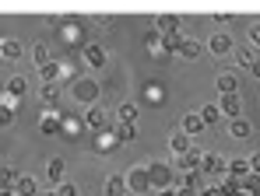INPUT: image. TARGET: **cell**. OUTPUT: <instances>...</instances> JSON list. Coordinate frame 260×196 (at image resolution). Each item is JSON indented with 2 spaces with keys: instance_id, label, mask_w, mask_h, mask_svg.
I'll return each instance as SVG.
<instances>
[{
  "instance_id": "cell-35",
  "label": "cell",
  "mask_w": 260,
  "mask_h": 196,
  "mask_svg": "<svg viewBox=\"0 0 260 196\" xmlns=\"http://www.w3.org/2000/svg\"><path fill=\"white\" fill-rule=\"evenodd\" d=\"M56 193H60V196H78V186H74V182H60Z\"/></svg>"
},
{
  "instance_id": "cell-37",
  "label": "cell",
  "mask_w": 260,
  "mask_h": 196,
  "mask_svg": "<svg viewBox=\"0 0 260 196\" xmlns=\"http://www.w3.org/2000/svg\"><path fill=\"white\" fill-rule=\"evenodd\" d=\"M250 172L260 175V151H257V154H250Z\"/></svg>"
},
{
  "instance_id": "cell-25",
  "label": "cell",
  "mask_w": 260,
  "mask_h": 196,
  "mask_svg": "<svg viewBox=\"0 0 260 196\" xmlns=\"http://www.w3.org/2000/svg\"><path fill=\"white\" fill-rule=\"evenodd\" d=\"M236 63L250 70V67L257 63V56H253V49H250V46H243V49H236Z\"/></svg>"
},
{
  "instance_id": "cell-5",
  "label": "cell",
  "mask_w": 260,
  "mask_h": 196,
  "mask_svg": "<svg viewBox=\"0 0 260 196\" xmlns=\"http://www.w3.org/2000/svg\"><path fill=\"white\" fill-rule=\"evenodd\" d=\"M236 46H232V39L225 35V32H218V35H211L208 39V53H215V56H229Z\"/></svg>"
},
{
  "instance_id": "cell-36",
  "label": "cell",
  "mask_w": 260,
  "mask_h": 196,
  "mask_svg": "<svg viewBox=\"0 0 260 196\" xmlns=\"http://www.w3.org/2000/svg\"><path fill=\"white\" fill-rule=\"evenodd\" d=\"M246 35H250V46L260 49V25H250V32H246Z\"/></svg>"
},
{
  "instance_id": "cell-20",
  "label": "cell",
  "mask_w": 260,
  "mask_h": 196,
  "mask_svg": "<svg viewBox=\"0 0 260 196\" xmlns=\"http://www.w3.org/2000/svg\"><path fill=\"white\" fill-rule=\"evenodd\" d=\"M4 91H7L11 98H21V95H28V81H25V77H11Z\"/></svg>"
},
{
  "instance_id": "cell-43",
  "label": "cell",
  "mask_w": 260,
  "mask_h": 196,
  "mask_svg": "<svg viewBox=\"0 0 260 196\" xmlns=\"http://www.w3.org/2000/svg\"><path fill=\"white\" fill-rule=\"evenodd\" d=\"M43 196H60V193H56V189H49V193H43Z\"/></svg>"
},
{
  "instance_id": "cell-4",
  "label": "cell",
  "mask_w": 260,
  "mask_h": 196,
  "mask_svg": "<svg viewBox=\"0 0 260 196\" xmlns=\"http://www.w3.org/2000/svg\"><path fill=\"white\" fill-rule=\"evenodd\" d=\"M201 172H204V175H225V172H229V161H225L221 154H204Z\"/></svg>"
},
{
  "instance_id": "cell-3",
  "label": "cell",
  "mask_w": 260,
  "mask_h": 196,
  "mask_svg": "<svg viewBox=\"0 0 260 196\" xmlns=\"http://www.w3.org/2000/svg\"><path fill=\"white\" fill-rule=\"evenodd\" d=\"M127 189H130V193H148V189H151V175H148V168H130Z\"/></svg>"
},
{
  "instance_id": "cell-24",
  "label": "cell",
  "mask_w": 260,
  "mask_h": 196,
  "mask_svg": "<svg viewBox=\"0 0 260 196\" xmlns=\"http://www.w3.org/2000/svg\"><path fill=\"white\" fill-rule=\"evenodd\" d=\"M123 189H127V179H120V175L106 179V196H123Z\"/></svg>"
},
{
  "instance_id": "cell-15",
  "label": "cell",
  "mask_w": 260,
  "mask_h": 196,
  "mask_svg": "<svg viewBox=\"0 0 260 196\" xmlns=\"http://www.w3.org/2000/svg\"><path fill=\"white\" fill-rule=\"evenodd\" d=\"M229 175L232 179H246L250 175V158H232L229 161Z\"/></svg>"
},
{
  "instance_id": "cell-29",
  "label": "cell",
  "mask_w": 260,
  "mask_h": 196,
  "mask_svg": "<svg viewBox=\"0 0 260 196\" xmlns=\"http://www.w3.org/2000/svg\"><path fill=\"white\" fill-rule=\"evenodd\" d=\"M14 182H18V172L14 168H0V189H14Z\"/></svg>"
},
{
  "instance_id": "cell-34",
  "label": "cell",
  "mask_w": 260,
  "mask_h": 196,
  "mask_svg": "<svg viewBox=\"0 0 260 196\" xmlns=\"http://www.w3.org/2000/svg\"><path fill=\"white\" fill-rule=\"evenodd\" d=\"M14 123V109L11 105H0V126H11Z\"/></svg>"
},
{
  "instance_id": "cell-21",
  "label": "cell",
  "mask_w": 260,
  "mask_h": 196,
  "mask_svg": "<svg viewBox=\"0 0 260 196\" xmlns=\"http://www.w3.org/2000/svg\"><path fill=\"white\" fill-rule=\"evenodd\" d=\"M218 189H221V196H239V193H243V179H232V175H225Z\"/></svg>"
},
{
  "instance_id": "cell-17",
  "label": "cell",
  "mask_w": 260,
  "mask_h": 196,
  "mask_svg": "<svg viewBox=\"0 0 260 196\" xmlns=\"http://www.w3.org/2000/svg\"><path fill=\"white\" fill-rule=\"evenodd\" d=\"M14 196H36V179H32V175H18Z\"/></svg>"
},
{
  "instance_id": "cell-33",
  "label": "cell",
  "mask_w": 260,
  "mask_h": 196,
  "mask_svg": "<svg viewBox=\"0 0 260 196\" xmlns=\"http://www.w3.org/2000/svg\"><path fill=\"white\" fill-rule=\"evenodd\" d=\"M144 46H148V49H162V35H158V32L151 28V32L144 35Z\"/></svg>"
},
{
  "instance_id": "cell-28",
  "label": "cell",
  "mask_w": 260,
  "mask_h": 196,
  "mask_svg": "<svg viewBox=\"0 0 260 196\" xmlns=\"http://www.w3.org/2000/svg\"><path fill=\"white\" fill-rule=\"evenodd\" d=\"M201 119H204V126L218 123V119H221V109H218V102H215V105H204V109H201Z\"/></svg>"
},
{
  "instance_id": "cell-6",
  "label": "cell",
  "mask_w": 260,
  "mask_h": 196,
  "mask_svg": "<svg viewBox=\"0 0 260 196\" xmlns=\"http://www.w3.org/2000/svg\"><path fill=\"white\" fill-rule=\"evenodd\" d=\"M183 28V18H173V14H162V18H155V32L158 35H173Z\"/></svg>"
},
{
  "instance_id": "cell-40",
  "label": "cell",
  "mask_w": 260,
  "mask_h": 196,
  "mask_svg": "<svg viewBox=\"0 0 260 196\" xmlns=\"http://www.w3.org/2000/svg\"><path fill=\"white\" fill-rule=\"evenodd\" d=\"M179 196H201L197 189H179Z\"/></svg>"
},
{
  "instance_id": "cell-10",
  "label": "cell",
  "mask_w": 260,
  "mask_h": 196,
  "mask_svg": "<svg viewBox=\"0 0 260 196\" xmlns=\"http://www.w3.org/2000/svg\"><path fill=\"white\" fill-rule=\"evenodd\" d=\"M218 95H236V91H239V77H236V74H229V70H225V74H218Z\"/></svg>"
},
{
  "instance_id": "cell-16",
  "label": "cell",
  "mask_w": 260,
  "mask_h": 196,
  "mask_svg": "<svg viewBox=\"0 0 260 196\" xmlns=\"http://www.w3.org/2000/svg\"><path fill=\"white\" fill-rule=\"evenodd\" d=\"M169 151H176V154H179V158H183V154H186V151H190V137H186L183 130L169 137Z\"/></svg>"
},
{
  "instance_id": "cell-2",
  "label": "cell",
  "mask_w": 260,
  "mask_h": 196,
  "mask_svg": "<svg viewBox=\"0 0 260 196\" xmlns=\"http://www.w3.org/2000/svg\"><path fill=\"white\" fill-rule=\"evenodd\" d=\"M218 109H221V116L229 119H243V98H239V91L236 95H218Z\"/></svg>"
},
{
  "instance_id": "cell-27",
  "label": "cell",
  "mask_w": 260,
  "mask_h": 196,
  "mask_svg": "<svg viewBox=\"0 0 260 196\" xmlns=\"http://www.w3.org/2000/svg\"><path fill=\"white\" fill-rule=\"evenodd\" d=\"M39 74H43V84H56V77H60L63 70H60V63H46Z\"/></svg>"
},
{
  "instance_id": "cell-8",
  "label": "cell",
  "mask_w": 260,
  "mask_h": 196,
  "mask_svg": "<svg viewBox=\"0 0 260 196\" xmlns=\"http://www.w3.org/2000/svg\"><path fill=\"white\" fill-rule=\"evenodd\" d=\"M179 130H183L186 137H197V133L204 130V119L197 116V112H186V116H183V123H179Z\"/></svg>"
},
{
  "instance_id": "cell-14",
  "label": "cell",
  "mask_w": 260,
  "mask_h": 196,
  "mask_svg": "<svg viewBox=\"0 0 260 196\" xmlns=\"http://www.w3.org/2000/svg\"><path fill=\"white\" fill-rule=\"evenodd\" d=\"M85 60H88V67H106V49L102 46H85Z\"/></svg>"
},
{
  "instance_id": "cell-44",
  "label": "cell",
  "mask_w": 260,
  "mask_h": 196,
  "mask_svg": "<svg viewBox=\"0 0 260 196\" xmlns=\"http://www.w3.org/2000/svg\"><path fill=\"white\" fill-rule=\"evenodd\" d=\"M257 196H260V193H257Z\"/></svg>"
},
{
  "instance_id": "cell-19",
  "label": "cell",
  "mask_w": 260,
  "mask_h": 196,
  "mask_svg": "<svg viewBox=\"0 0 260 196\" xmlns=\"http://www.w3.org/2000/svg\"><path fill=\"white\" fill-rule=\"evenodd\" d=\"M201 49H204V46H197V39H186V35H183L179 56H183V60H197V56H201Z\"/></svg>"
},
{
  "instance_id": "cell-41",
  "label": "cell",
  "mask_w": 260,
  "mask_h": 196,
  "mask_svg": "<svg viewBox=\"0 0 260 196\" xmlns=\"http://www.w3.org/2000/svg\"><path fill=\"white\" fill-rule=\"evenodd\" d=\"M250 70H253V77L260 81V60H257V63H253V67H250Z\"/></svg>"
},
{
  "instance_id": "cell-11",
  "label": "cell",
  "mask_w": 260,
  "mask_h": 196,
  "mask_svg": "<svg viewBox=\"0 0 260 196\" xmlns=\"http://www.w3.org/2000/svg\"><path fill=\"white\" fill-rule=\"evenodd\" d=\"M85 126L88 130H106V112H102V105H91L85 112Z\"/></svg>"
},
{
  "instance_id": "cell-9",
  "label": "cell",
  "mask_w": 260,
  "mask_h": 196,
  "mask_svg": "<svg viewBox=\"0 0 260 196\" xmlns=\"http://www.w3.org/2000/svg\"><path fill=\"white\" fill-rule=\"evenodd\" d=\"M148 175H151V189H155V186L169 189V179H173V175H169V168H166V165H151V168H148Z\"/></svg>"
},
{
  "instance_id": "cell-32",
  "label": "cell",
  "mask_w": 260,
  "mask_h": 196,
  "mask_svg": "<svg viewBox=\"0 0 260 196\" xmlns=\"http://www.w3.org/2000/svg\"><path fill=\"white\" fill-rule=\"evenodd\" d=\"M134 119H137V105L134 102H123L120 105V123H134Z\"/></svg>"
},
{
  "instance_id": "cell-7",
  "label": "cell",
  "mask_w": 260,
  "mask_h": 196,
  "mask_svg": "<svg viewBox=\"0 0 260 196\" xmlns=\"http://www.w3.org/2000/svg\"><path fill=\"white\" fill-rule=\"evenodd\" d=\"M201 161H204V151H197V147H190L186 154L179 158V168H183V172H201Z\"/></svg>"
},
{
  "instance_id": "cell-12",
  "label": "cell",
  "mask_w": 260,
  "mask_h": 196,
  "mask_svg": "<svg viewBox=\"0 0 260 196\" xmlns=\"http://www.w3.org/2000/svg\"><path fill=\"white\" fill-rule=\"evenodd\" d=\"M21 53H25V49H21L18 39H4L0 42V60H21Z\"/></svg>"
},
{
  "instance_id": "cell-39",
  "label": "cell",
  "mask_w": 260,
  "mask_h": 196,
  "mask_svg": "<svg viewBox=\"0 0 260 196\" xmlns=\"http://www.w3.org/2000/svg\"><path fill=\"white\" fill-rule=\"evenodd\" d=\"M158 196H179V189H173V186H169V189H158Z\"/></svg>"
},
{
  "instance_id": "cell-26",
  "label": "cell",
  "mask_w": 260,
  "mask_h": 196,
  "mask_svg": "<svg viewBox=\"0 0 260 196\" xmlns=\"http://www.w3.org/2000/svg\"><path fill=\"white\" fill-rule=\"evenodd\" d=\"M134 137H137V126H134V123H120V126H116V140L130 144Z\"/></svg>"
},
{
  "instance_id": "cell-31",
  "label": "cell",
  "mask_w": 260,
  "mask_h": 196,
  "mask_svg": "<svg viewBox=\"0 0 260 196\" xmlns=\"http://www.w3.org/2000/svg\"><path fill=\"white\" fill-rule=\"evenodd\" d=\"M39 130H43L46 137H53V133L60 130V123H56V116H53V112H46V116H43V123H39Z\"/></svg>"
},
{
  "instance_id": "cell-1",
  "label": "cell",
  "mask_w": 260,
  "mask_h": 196,
  "mask_svg": "<svg viewBox=\"0 0 260 196\" xmlns=\"http://www.w3.org/2000/svg\"><path fill=\"white\" fill-rule=\"evenodd\" d=\"M74 98H78V102H88V105H95V102H99V81H95V77L74 81Z\"/></svg>"
},
{
  "instance_id": "cell-42",
  "label": "cell",
  "mask_w": 260,
  "mask_h": 196,
  "mask_svg": "<svg viewBox=\"0 0 260 196\" xmlns=\"http://www.w3.org/2000/svg\"><path fill=\"white\" fill-rule=\"evenodd\" d=\"M0 196H14V189H0Z\"/></svg>"
},
{
  "instance_id": "cell-30",
  "label": "cell",
  "mask_w": 260,
  "mask_h": 196,
  "mask_svg": "<svg viewBox=\"0 0 260 196\" xmlns=\"http://www.w3.org/2000/svg\"><path fill=\"white\" fill-rule=\"evenodd\" d=\"M243 193H246V196H257L260 193V175H253V172H250V175L243 179Z\"/></svg>"
},
{
  "instance_id": "cell-13",
  "label": "cell",
  "mask_w": 260,
  "mask_h": 196,
  "mask_svg": "<svg viewBox=\"0 0 260 196\" xmlns=\"http://www.w3.org/2000/svg\"><path fill=\"white\" fill-rule=\"evenodd\" d=\"M63 172H67V168H63V158H49L46 175H49V182H53V186H60V182H63Z\"/></svg>"
},
{
  "instance_id": "cell-38",
  "label": "cell",
  "mask_w": 260,
  "mask_h": 196,
  "mask_svg": "<svg viewBox=\"0 0 260 196\" xmlns=\"http://www.w3.org/2000/svg\"><path fill=\"white\" fill-rule=\"evenodd\" d=\"M201 196H221V189L218 186H208V189H201Z\"/></svg>"
},
{
  "instance_id": "cell-18",
  "label": "cell",
  "mask_w": 260,
  "mask_h": 196,
  "mask_svg": "<svg viewBox=\"0 0 260 196\" xmlns=\"http://www.w3.org/2000/svg\"><path fill=\"white\" fill-rule=\"evenodd\" d=\"M229 133H232L236 140H246V137L253 133V126H250L246 119H232V123H229Z\"/></svg>"
},
{
  "instance_id": "cell-22",
  "label": "cell",
  "mask_w": 260,
  "mask_h": 196,
  "mask_svg": "<svg viewBox=\"0 0 260 196\" xmlns=\"http://www.w3.org/2000/svg\"><path fill=\"white\" fill-rule=\"evenodd\" d=\"M32 60L39 63V70H43L46 63H53V53H49V46H46V42H36V49H32Z\"/></svg>"
},
{
  "instance_id": "cell-23",
  "label": "cell",
  "mask_w": 260,
  "mask_h": 196,
  "mask_svg": "<svg viewBox=\"0 0 260 196\" xmlns=\"http://www.w3.org/2000/svg\"><path fill=\"white\" fill-rule=\"evenodd\" d=\"M43 102H46L49 112L56 109V102H60V88H56V84H43Z\"/></svg>"
}]
</instances>
